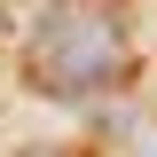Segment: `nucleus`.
I'll use <instances>...</instances> for the list:
<instances>
[{"label":"nucleus","mask_w":157,"mask_h":157,"mask_svg":"<svg viewBox=\"0 0 157 157\" xmlns=\"http://www.w3.org/2000/svg\"><path fill=\"white\" fill-rule=\"evenodd\" d=\"M126 71V8L118 0H55L32 32V86L94 94Z\"/></svg>","instance_id":"obj_1"}]
</instances>
